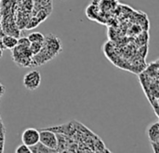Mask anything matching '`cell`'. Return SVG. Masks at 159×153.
<instances>
[{
    "label": "cell",
    "instance_id": "cell-1",
    "mask_svg": "<svg viewBox=\"0 0 159 153\" xmlns=\"http://www.w3.org/2000/svg\"><path fill=\"white\" fill-rule=\"evenodd\" d=\"M33 56L29 47L18 44L12 49V59L20 67H31Z\"/></svg>",
    "mask_w": 159,
    "mask_h": 153
},
{
    "label": "cell",
    "instance_id": "cell-2",
    "mask_svg": "<svg viewBox=\"0 0 159 153\" xmlns=\"http://www.w3.org/2000/svg\"><path fill=\"white\" fill-rule=\"evenodd\" d=\"M43 49L52 58H54L62 50V45L60 38L52 34H49L48 36H45V39L43 41Z\"/></svg>",
    "mask_w": 159,
    "mask_h": 153
},
{
    "label": "cell",
    "instance_id": "cell-3",
    "mask_svg": "<svg viewBox=\"0 0 159 153\" xmlns=\"http://www.w3.org/2000/svg\"><path fill=\"white\" fill-rule=\"evenodd\" d=\"M39 132V142L47 146L48 148L56 151L57 152V147H58V138L57 134L55 132L48 130V129H40Z\"/></svg>",
    "mask_w": 159,
    "mask_h": 153
},
{
    "label": "cell",
    "instance_id": "cell-4",
    "mask_svg": "<svg viewBox=\"0 0 159 153\" xmlns=\"http://www.w3.org/2000/svg\"><path fill=\"white\" fill-rule=\"evenodd\" d=\"M41 83V75L36 70H32L24 75L23 85L28 91H35Z\"/></svg>",
    "mask_w": 159,
    "mask_h": 153
},
{
    "label": "cell",
    "instance_id": "cell-5",
    "mask_svg": "<svg viewBox=\"0 0 159 153\" xmlns=\"http://www.w3.org/2000/svg\"><path fill=\"white\" fill-rule=\"evenodd\" d=\"M21 141L28 147H32L39 142V131L34 128H27L21 134Z\"/></svg>",
    "mask_w": 159,
    "mask_h": 153
},
{
    "label": "cell",
    "instance_id": "cell-6",
    "mask_svg": "<svg viewBox=\"0 0 159 153\" xmlns=\"http://www.w3.org/2000/svg\"><path fill=\"white\" fill-rule=\"evenodd\" d=\"M147 136L151 143L159 142V123L158 122L151 123L147 127Z\"/></svg>",
    "mask_w": 159,
    "mask_h": 153
},
{
    "label": "cell",
    "instance_id": "cell-7",
    "mask_svg": "<svg viewBox=\"0 0 159 153\" xmlns=\"http://www.w3.org/2000/svg\"><path fill=\"white\" fill-rule=\"evenodd\" d=\"M1 42L6 50H12L15 46L18 45V37L11 35H4L1 37Z\"/></svg>",
    "mask_w": 159,
    "mask_h": 153
},
{
    "label": "cell",
    "instance_id": "cell-8",
    "mask_svg": "<svg viewBox=\"0 0 159 153\" xmlns=\"http://www.w3.org/2000/svg\"><path fill=\"white\" fill-rule=\"evenodd\" d=\"M30 150H31V152L34 153H53L56 152V151L54 150H51L49 148H48L47 146H45L44 144H42L41 142H38L36 143L35 145L30 147Z\"/></svg>",
    "mask_w": 159,
    "mask_h": 153
},
{
    "label": "cell",
    "instance_id": "cell-9",
    "mask_svg": "<svg viewBox=\"0 0 159 153\" xmlns=\"http://www.w3.org/2000/svg\"><path fill=\"white\" fill-rule=\"evenodd\" d=\"M27 37L30 40V42H40V43H43L44 39H45V36L43 34H41L40 32H33Z\"/></svg>",
    "mask_w": 159,
    "mask_h": 153
},
{
    "label": "cell",
    "instance_id": "cell-10",
    "mask_svg": "<svg viewBox=\"0 0 159 153\" xmlns=\"http://www.w3.org/2000/svg\"><path fill=\"white\" fill-rule=\"evenodd\" d=\"M43 47V43H40V42H31L30 46H29V49L32 52L33 55H35L36 53H38L41 49Z\"/></svg>",
    "mask_w": 159,
    "mask_h": 153
},
{
    "label": "cell",
    "instance_id": "cell-11",
    "mask_svg": "<svg viewBox=\"0 0 159 153\" xmlns=\"http://www.w3.org/2000/svg\"><path fill=\"white\" fill-rule=\"evenodd\" d=\"M15 152L16 153H32L31 152V150H30V147L26 146L25 144H21L20 145L16 150H15Z\"/></svg>",
    "mask_w": 159,
    "mask_h": 153
},
{
    "label": "cell",
    "instance_id": "cell-12",
    "mask_svg": "<svg viewBox=\"0 0 159 153\" xmlns=\"http://www.w3.org/2000/svg\"><path fill=\"white\" fill-rule=\"evenodd\" d=\"M18 44L19 45H21V46H25V47H29L31 42L30 40L28 39L27 36H24V37H20L18 39Z\"/></svg>",
    "mask_w": 159,
    "mask_h": 153
},
{
    "label": "cell",
    "instance_id": "cell-13",
    "mask_svg": "<svg viewBox=\"0 0 159 153\" xmlns=\"http://www.w3.org/2000/svg\"><path fill=\"white\" fill-rule=\"evenodd\" d=\"M152 145V148H153V151L155 153H158L159 151V142H154V143H151Z\"/></svg>",
    "mask_w": 159,
    "mask_h": 153
},
{
    "label": "cell",
    "instance_id": "cell-14",
    "mask_svg": "<svg viewBox=\"0 0 159 153\" xmlns=\"http://www.w3.org/2000/svg\"><path fill=\"white\" fill-rule=\"evenodd\" d=\"M5 35V32H4V29H3V25H2V22H0V37H2L3 36Z\"/></svg>",
    "mask_w": 159,
    "mask_h": 153
},
{
    "label": "cell",
    "instance_id": "cell-15",
    "mask_svg": "<svg viewBox=\"0 0 159 153\" xmlns=\"http://www.w3.org/2000/svg\"><path fill=\"white\" fill-rule=\"evenodd\" d=\"M2 56H3V50L0 48V58H1Z\"/></svg>",
    "mask_w": 159,
    "mask_h": 153
}]
</instances>
